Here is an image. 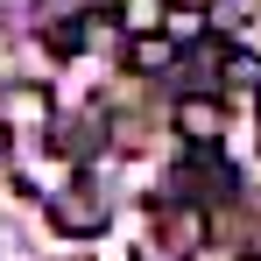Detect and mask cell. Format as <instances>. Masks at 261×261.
I'll return each mask as SVG.
<instances>
[{
  "label": "cell",
  "mask_w": 261,
  "mask_h": 261,
  "mask_svg": "<svg viewBox=\"0 0 261 261\" xmlns=\"http://www.w3.org/2000/svg\"><path fill=\"white\" fill-rule=\"evenodd\" d=\"M155 247L170 261H191L205 247V205H155Z\"/></svg>",
  "instance_id": "cell-1"
},
{
  "label": "cell",
  "mask_w": 261,
  "mask_h": 261,
  "mask_svg": "<svg viewBox=\"0 0 261 261\" xmlns=\"http://www.w3.org/2000/svg\"><path fill=\"white\" fill-rule=\"evenodd\" d=\"M49 219H57L64 233H99V226H106V198H99L85 176H78V184L49 191Z\"/></svg>",
  "instance_id": "cell-2"
},
{
  "label": "cell",
  "mask_w": 261,
  "mask_h": 261,
  "mask_svg": "<svg viewBox=\"0 0 261 261\" xmlns=\"http://www.w3.org/2000/svg\"><path fill=\"white\" fill-rule=\"evenodd\" d=\"M176 57H184V43H176L170 29H141V36H127V64L141 71V78H163V71H176Z\"/></svg>",
  "instance_id": "cell-3"
},
{
  "label": "cell",
  "mask_w": 261,
  "mask_h": 261,
  "mask_svg": "<svg viewBox=\"0 0 261 261\" xmlns=\"http://www.w3.org/2000/svg\"><path fill=\"white\" fill-rule=\"evenodd\" d=\"M176 127H184V141H191V148H212V141H219V99L184 92V99H176Z\"/></svg>",
  "instance_id": "cell-4"
},
{
  "label": "cell",
  "mask_w": 261,
  "mask_h": 261,
  "mask_svg": "<svg viewBox=\"0 0 261 261\" xmlns=\"http://www.w3.org/2000/svg\"><path fill=\"white\" fill-rule=\"evenodd\" d=\"M0 113H7L14 127L43 134V127H49V113H57V106H49V92H43V85H14V92H7V106H0Z\"/></svg>",
  "instance_id": "cell-5"
},
{
  "label": "cell",
  "mask_w": 261,
  "mask_h": 261,
  "mask_svg": "<svg viewBox=\"0 0 261 261\" xmlns=\"http://www.w3.org/2000/svg\"><path fill=\"white\" fill-rule=\"evenodd\" d=\"M49 148H57V155H71V163H85L92 148H99V120H78L71 134H49Z\"/></svg>",
  "instance_id": "cell-6"
},
{
  "label": "cell",
  "mask_w": 261,
  "mask_h": 261,
  "mask_svg": "<svg viewBox=\"0 0 261 261\" xmlns=\"http://www.w3.org/2000/svg\"><path fill=\"white\" fill-rule=\"evenodd\" d=\"M219 78H226V85H247V92H261V64L247 57V49H226V57H219Z\"/></svg>",
  "instance_id": "cell-7"
},
{
  "label": "cell",
  "mask_w": 261,
  "mask_h": 261,
  "mask_svg": "<svg viewBox=\"0 0 261 261\" xmlns=\"http://www.w3.org/2000/svg\"><path fill=\"white\" fill-rule=\"evenodd\" d=\"M43 43L57 49V57H78V49H85V29H78V21H49V29H43Z\"/></svg>",
  "instance_id": "cell-8"
},
{
  "label": "cell",
  "mask_w": 261,
  "mask_h": 261,
  "mask_svg": "<svg viewBox=\"0 0 261 261\" xmlns=\"http://www.w3.org/2000/svg\"><path fill=\"white\" fill-rule=\"evenodd\" d=\"M198 29H205V14H176V7H170V36H176V43H191Z\"/></svg>",
  "instance_id": "cell-9"
},
{
  "label": "cell",
  "mask_w": 261,
  "mask_h": 261,
  "mask_svg": "<svg viewBox=\"0 0 261 261\" xmlns=\"http://www.w3.org/2000/svg\"><path fill=\"white\" fill-rule=\"evenodd\" d=\"M176 14H205V7H212V0H170Z\"/></svg>",
  "instance_id": "cell-10"
},
{
  "label": "cell",
  "mask_w": 261,
  "mask_h": 261,
  "mask_svg": "<svg viewBox=\"0 0 261 261\" xmlns=\"http://www.w3.org/2000/svg\"><path fill=\"white\" fill-rule=\"evenodd\" d=\"M240 261H261V254H240Z\"/></svg>",
  "instance_id": "cell-11"
},
{
  "label": "cell",
  "mask_w": 261,
  "mask_h": 261,
  "mask_svg": "<svg viewBox=\"0 0 261 261\" xmlns=\"http://www.w3.org/2000/svg\"><path fill=\"white\" fill-rule=\"evenodd\" d=\"M254 99H261V92H254Z\"/></svg>",
  "instance_id": "cell-12"
}]
</instances>
